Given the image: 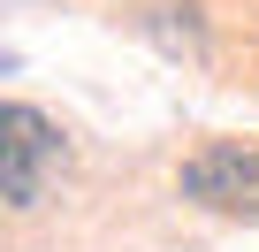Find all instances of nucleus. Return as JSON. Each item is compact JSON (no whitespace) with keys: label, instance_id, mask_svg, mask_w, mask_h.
<instances>
[{"label":"nucleus","instance_id":"obj_2","mask_svg":"<svg viewBox=\"0 0 259 252\" xmlns=\"http://www.w3.org/2000/svg\"><path fill=\"white\" fill-rule=\"evenodd\" d=\"M183 199L229 222H259V138H213L183 161Z\"/></svg>","mask_w":259,"mask_h":252},{"label":"nucleus","instance_id":"obj_3","mask_svg":"<svg viewBox=\"0 0 259 252\" xmlns=\"http://www.w3.org/2000/svg\"><path fill=\"white\" fill-rule=\"evenodd\" d=\"M153 16H138V31H153L168 54H206V23H198V8L191 0H145Z\"/></svg>","mask_w":259,"mask_h":252},{"label":"nucleus","instance_id":"obj_1","mask_svg":"<svg viewBox=\"0 0 259 252\" xmlns=\"http://www.w3.org/2000/svg\"><path fill=\"white\" fill-rule=\"evenodd\" d=\"M61 168H69V138L38 107L8 99L0 107V199H8L16 214H31V206H46V191L61 184Z\"/></svg>","mask_w":259,"mask_h":252}]
</instances>
